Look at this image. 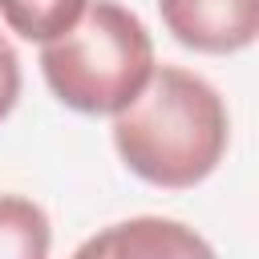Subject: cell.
Masks as SVG:
<instances>
[{"mask_svg":"<svg viewBox=\"0 0 259 259\" xmlns=\"http://www.w3.org/2000/svg\"><path fill=\"white\" fill-rule=\"evenodd\" d=\"M81 259L109 255V259H190V255H214V247L186 223L162 219V214H138L109 223L105 231L89 235L77 247Z\"/></svg>","mask_w":259,"mask_h":259,"instance_id":"277c9868","label":"cell"},{"mask_svg":"<svg viewBox=\"0 0 259 259\" xmlns=\"http://www.w3.org/2000/svg\"><path fill=\"white\" fill-rule=\"evenodd\" d=\"M162 28L190 53L231 57L259 40V0H158Z\"/></svg>","mask_w":259,"mask_h":259,"instance_id":"3957f363","label":"cell"},{"mask_svg":"<svg viewBox=\"0 0 259 259\" xmlns=\"http://www.w3.org/2000/svg\"><path fill=\"white\" fill-rule=\"evenodd\" d=\"M109 138L121 166L146 186L194 190L227 158L231 113L206 77L182 65H158L146 89L113 113Z\"/></svg>","mask_w":259,"mask_h":259,"instance_id":"6da1fadb","label":"cell"},{"mask_svg":"<svg viewBox=\"0 0 259 259\" xmlns=\"http://www.w3.org/2000/svg\"><path fill=\"white\" fill-rule=\"evenodd\" d=\"M53 251V223L28 194H0V259H45Z\"/></svg>","mask_w":259,"mask_h":259,"instance_id":"5b68a950","label":"cell"},{"mask_svg":"<svg viewBox=\"0 0 259 259\" xmlns=\"http://www.w3.org/2000/svg\"><path fill=\"white\" fill-rule=\"evenodd\" d=\"M89 0H0V20L8 32L32 45H49L85 16Z\"/></svg>","mask_w":259,"mask_h":259,"instance_id":"8992f818","label":"cell"},{"mask_svg":"<svg viewBox=\"0 0 259 259\" xmlns=\"http://www.w3.org/2000/svg\"><path fill=\"white\" fill-rule=\"evenodd\" d=\"M16 101H20V57L12 40L0 32V121L16 109Z\"/></svg>","mask_w":259,"mask_h":259,"instance_id":"52a82bcc","label":"cell"},{"mask_svg":"<svg viewBox=\"0 0 259 259\" xmlns=\"http://www.w3.org/2000/svg\"><path fill=\"white\" fill-rule=\"evenodd\" d=\"M154 36L121 0H89L85 16L40 45V77L49 93L81 117L121 113L154 77Z\"/></svg>","mask_w":259,"mask_h":259,"instance_id":"7a4b0ae2","label":"cell"}]
</instances>
